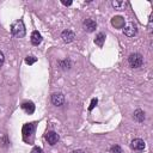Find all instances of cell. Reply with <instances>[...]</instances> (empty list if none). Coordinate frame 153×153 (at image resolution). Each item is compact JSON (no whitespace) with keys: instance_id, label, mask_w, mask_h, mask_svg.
<instances>
[{"instance_id":"obj_13","label":"cell","mask_w":153,"mask_h":153,"mask_svg":"<svg viewBox=\"0 0 153 153\" xmlns=\"http://www.w3.org/2000/svg\"><path fill=\"white\" fill-rule=\"evenodd\" d=\"M133 118H134V121L141 123V122L145 121V112H143L141 109H136V110L134 111V114H133Z\"/></svg>"},{"instance_id":"obj_10","label":"cell","mask_w":153,"mask_h":153,"mask_svg":"<svg viewBox=\"0 0 153 153\" xmlns=\"http://www.w3.org/2000/svg\"><path fill=\"white\" fill-rule=\"evenodd\" d=\"M111 24L117 27V29H122L124 25H126V22H124V18L121 17V16H115L112 19H111Z\"/></svg>"},{"instance_id":"obj_6","label":"cell","mask_w":153,"mask_h":153,"mask_svg":"<svg viewBox=\"0 0 153 153\" xmlns=\"http://www.w3.org/2000/svg\"><path fill=\"white\" fill-rule=\"evenodd\" d=\"M136 31H137V29H136V26L134 25V23H127V24L123 26V32H124V35L128 36V37H133L134 35H136Z\"/></svg>"},{"instance_id":"obj_15","label":"cell","mask_w":153,"mask_h":153,"mask_svg":"<svg viewBox=\"0 0 153 153\" xmlns=\"http://www.w3.org/2000/svg\"><path fill=\"white\" fill-rule=\"evenodd\" d=\"M60 66H61L62 69H69V68H71V61H69V60L60 61Z\"/></svg>"},{"instance_id":"obj_2","label":"cell","mask_w":153,"mask_h":153,"mask_svg":"<svg viewBox=\"0 0 153 153\" xmlns=\"http://www.w3.org/2000/svg\"><path fill=\"white\" fill-rule=\"evenodd\" d=\"M128 63L131 68H140L143 63V57L139 53H133L128 57Z\"/></svg>"},{"instance_id":"obj_3","label":"cell","mask_w":153,"mask_h":153,"mask_svg":"<svg viewBox=\"0 0 153 153\" xmlns=\"http://www.w3.org/2000/svg\"><path fill=\"white\" fill-rule=\"evenodd\" d=\"M35 123H26L23 126V129H22V133H23V139L25 141H32V136H33V133H35Z\"/></svg>"},{"instance_id":"obj_11","label":"cell","mask_w":153,"mask_h":153,"mask_svg":"<svg viewBox=\"0 0 153 153\" xmlns=\"http://www.w3.org/2000/svg\"><path fill=\"white\" fill-rule=\"evenodd\" d=\"M22 109L24 110V112H26L27 115H31L35 112V104L30 100H26L22 104Z\"/></svg>"},{"instance_id":"obj_22","label":"cell","mask_w":153,"mask_h":153,"mask_svg":"<svg viewBox=\"0 0 153 153\" xmlns=\"http://www.w3.org/2000/svg\"><path fill=\"white\" fill-rule=\"evenodd\" d=\"M4 61H5V56H4V54L0 51V66L4 65Z\"/></svg>"},{"instance_id":"obj_9","label":"cell","mask_w":153,"mask_h":153,"mask_svg":"<svg viewBox=\"0 0 153 153\" xmlns=\"http://www.w3.org/2000/svg\"><path fill=\"white\" fill-rule=\"evenodd\" d=\"M145 141L142 139H134L130 143V147L134 149V151H142L145 148Z\"/></svg>"},{"instance_id":"obj_14","label":"cell","mask_w":153,"mask_h":153,"mask_svg":"<svg viewBox=\"0 0 153 153\" xmlns=\"http://www.w3.org/2000/svg\"><path fill=\"white\" fill-rule=\"evenodd\" d=\"M105 35L103 33V32H99L97 36H96V38H94V43L99 47V48H102L103 47V44H104V42H105Z\"/></svg>"},{"instance_id":"obj_17","label":"cell","mask_w":153,"mask_h":153,"mask_svg":"<svg viewBox=\"0 0 153 153\" xmlns=\"http://www.w3.org/2000/svg\"><path fill=\"white\" fill-rule=\"evenodd\" d=\"M110 153H123V151L118 145H114L110 148Z\"/></svg>"},{"instance_id":"obj_21","label":"cell","mask_w":153,"mask_h":153,"mask_svg":"<svg viewBox=\"0 0 153 153\" xmlns=\"http://www.w3.org/2000/svg\"><path fill=\"white\" fill-rule=\"evenodd\" d=\"M61 4H62V5H65V6H71V5H72V1H71V0H69V1L61 0Z\"/></svg>"},{"instance_id":"obj_7","label":"cell","mask_w":153,"mask_h":153,"mask_svg":"<svg viewBox=\"0 0 153 153\" xmlns=\"http://www.w3.org/2000/svg\"><path fill=\"white\" fill-rule=\"evenodd\" d=\"M63 102H65V96L61 92H56V93L51 94V103L55 106H61L63 104Z\"/></svg>"},{"instance_id":"obj_4","label":"cell","mask_w":153,"mask_h":153,"mask_svg":"<svg viewBox=\"0 0 153 153\" xmlns=\"http://www.w3.org/2000/svg\"><path fill=\"white\" fill-rule=\"evenodd\" d=\"M45 140H47V142H48L49 145L54 146V145H56V143L59 142L60 136H59V134H57V133H55V131L50 130V131H48V133L45 134Z\"/></svg>"},{"instance_id":"obj_12","label":"cell","mask_w":153,"mask_h":153,"mask_svg":"<svg viewBox=\"0 0 153 153\" xmlns=\"http://www.w3.org/2000/svg\"><path fill=\"white\" fill-rule=\"evenodd\" d=\"M42 35L38 32V31H32L31 33V37H30V41L33 45H39L42 43Z\"/></svg>"},{"instance_id":"obj_16","label":"cell","mask_w":153,"mask_h":153,"mask_svg":"<svg viewBox=\"0 0 153 153\" xmlns=\"http://www.w3.org/2000/svg\"><path fill=\"white\" fill-rule=\"evenodd\" d=\"M111 5H112L115 8H121V7H124L127 4H126L124 1H116V0H115V1L111 2Z\"/></svg>"},{"instance_id":"obj_5","label":"cell","mask_w":153,"mask_h":153,"mask_svg":"<svg viewBox=\"0 0 153 153\" xmlns=\"http://www.w3.org/2000/svg\"><path fill=\"white\" fill-rule=\"evenodd\" d=\"M82 27H84V30H85L86 32H93V31L96 30V27H97V23H96L93 19L87 18V19L84 20Z\"/></svg>"},{"instance_id":"obj_23","label":"cell","mask_w":153,"mask_h":153,"mask_svg":"<svg viewBox=\"0 0 153 153\" xmlns=\"http://www.w3.org/2000/svg\"><path fill=\"white\" fill-rule=\"evenodd\" d=\"M73 153H85L82 149H75V151H73Z\"/></svg>"},{"instance_id":"obj_18","label":"cell","mask_w":153,"mask_h":153,"mask_svg":"<svg viewBox=\"0 0 153 153\" xmlns=\"http://www.w3.org/2000/svg\"><path fill=\"white\" fill-rule=\"evenodd\" d=\"M36 61H37V59H36L35 56H26V57H25V62H26L27 65H33Z\"/></svg>"},{"instance_id":"obj_1","label":"cell","mask_w":153,"mask_h":153,"mask_svg":"<svg viewBox=\"0 0 153 153\" xmlns=\"http://www.w3.org/2000/svg\"><path fill=\"white\" fill-rule=\"evenodd\" d=\"M11 32L14 37L17 38H22L25 36V26L23 20H17L11 25Z\"/></svg>"},{"instance_id":"obj_19","label":"cell","mask_w":153,"mask_h":153,"mask_svg":"<svg viewBox=\"0 0 153 153\" xmlns=\"http://www.w3.org/2000/svg\"><path fill=\"white\" fill-rule=\"evenodd\" d=\"M97 103H98L97 98H93V99L91 100V104H90V106H88V110H90V111H91V110H93V108L97 105Z\"/></svg>"},{"instance_id":"obj_20","label":"cell","mask_w":153,"mask_h":153,"mask_svg":"<svg viewBox=\"0 0 153 153\" xmlns=\"http://www.w3.org/2000/svg\"><path fill=\"white\" fill-rule=\"evenodd\" d=\"M30 153H43V149H42L41 147H37V146H36V147H33V148L31 149Z\"/></svg>"},{"instance_id":"obj_8","label":"cell","mask_w":153,"mask_h":153,"mask_svg":"<svg viewBox=\"0 0 153 153\" xmlns=\"http://www.w3.org/2000/svg\"><path fill=\"white\" fill-rule=\"evenodd\" d=\"M61 38H62V41H63L65 43H71V42L74 41L75 35H74V32H73L72 30H65V31H62V33H61Z\"/></svg>"}]
</instances>
